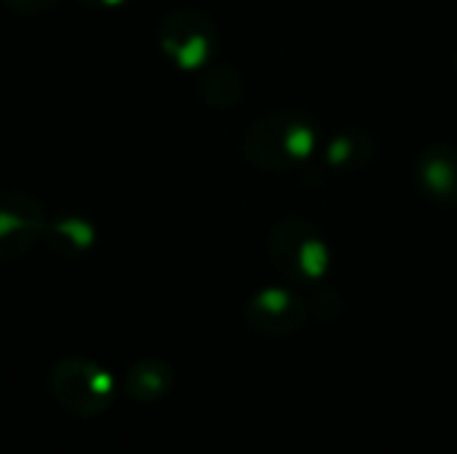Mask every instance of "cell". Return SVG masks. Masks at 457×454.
Segmentation results:
<instances>
[{"instance_id": "6da1fadb", "label": "cell", "mask_w": 457, "mask_h": 454, "mask_svg": "<svg viewBox=\"0 0 457 454\" xmlns=\"http://www.w3.org/2000/svg\"><path fill=\"white\" fill-rule=\"evenodd\" d=\"M51 393L62 409L91 420L104 415L115 401V377L91 359L67 356L51 369Z\"/></svg>"}, {"instance_id": "7a4b0ae2", "label": "cell", "mask_w": 457, "mask_h": 454, "mask_svg": "<svg viewBox=\"0 0 457 454\" xmlns=\"http://www.w3.org/2000/svg\"><path fill=\"white\" fill-rule=\"evenodd\" d=\"M48 217L43 203L21 190L0 193V262L24 257L43 235Z\"/></svg>"}, {"instance_id": "3957f363", "label": "cell", "mask_w": 457, "mask_h": 454, "mask_svg": "<svg viewBox=\"0 0 457 454\" xmlns=\"http://www.w3.org/2000/svg\"><path fill=\"white\" fill-rule=\"evenodd\" d=\"M161 51L182 70L204 67L212 48H214V29L212 21L190 8L171 11L158 29Z\"/></svg>"}, {"instance_id": "277c9868", "label": "cell", "mask_w": 457, "mask_h": 454, "mask_svg": "<svg viewBox=\"0 0 457 454\" xmlns=\"http://www.w3.org/2000/svg\"><path fill=\"white\" fill-rule=\"evenodd\" d=\"M96 241V230L86 217L64 214L56 219H48L40 235V244L59 260H80L91 252Z\"/></svg>"}, {"instance_id": "5b68a950", "label": "cell", "mask_w": 457, "mask_h": 454, "mask_svg": "<svg viewBox=\"0 0 457 454\" xmlns=\"http://www.w3.org/2000/svg\"><path fill=\"white\" fill-rule=\"evenodd\" d=\"M246 318L262 334H292L303 324V308L289 294L265 292L252 300Z\"/></svg>"}, {"instance_id": "8992f818", "label": "cell", "mask_w": 457, "mask_h": 454, "mask_svg": "<svg viewBox=\"0 0 457 454\" xmlns=\"http://www.w3.org/2000/svg\"><path fill=\"white\" fill-rule=\"evenodd\" d=\"M171 383H174V372L169 364L158 359H145L126 372L123 391L129 399L139 404H153V401H161L171 391Z\"/></svg>"}, {"instance_id": "52a82bcc", "label": "cell", "mask_w": 457, "mask_h": 454, "mask_svg": "<svg viewBox=\"0 0 457 454\" xmlns=\"http://www.w3.org/2000/svg\"><path fill=\"white\" fill-rule=\"evenodd\" d=\"M230 80H233V72L230 70H222V67L220 70H209L201 78V94H204V99L212 102V104H228V102H233V96L228 94Z\"/></svg>"}, {"instance_id": "ba28073f", "label": "cell", "mask_w": 457, "mask_h": 454, "mask_svg": "<svg viewBox=\"0 0 457 454\" xmlns=\"http://www.w3.org/2000/svg\"><path fill=\"white\" fill-rule=\"evenodd\" d=\"M3 3L19 16H37V13L51 11L59 0H3Z\"/></svg>"}, {"instance_id": "9c48e42d", "label": "cell", "mask_w": 457, "mask_h": 454, "mask_svg": "<svg viewBox=\"0 0 457 454\" xmlns=\"http://www.w3.org/2000/svg\"><path fill=\"white\" fill-rule=\"evenodd\" d=\"M78 3L86 5V8H120L129 0H78Z\"/></svg>"}]
</instances>
